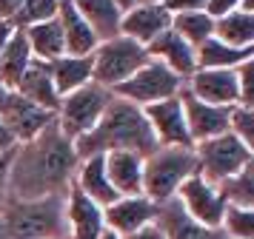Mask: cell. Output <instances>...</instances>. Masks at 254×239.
Wrapping results in <instances>:
<instances>
[{"label":"cell","instance_id":"cell-1","mask_svg":"<svg viewBox=\"0 0 254 239\" xmlns=\"http://www.w3.org/2000/svg\"><path fill=\"white\" fill-rule=\"evenodd\" d=\"M77 162L80 157L74 151V140L63 134L55 120L35 140L14 145L9 162V199L37 202L66 193Z\"/></svg>","mask_w":254,"mask_h":239},{"label":"cell","instance_id":"cell-2","mask_svg":"<svg viewBox=\"0 0 254 239\" xmlns=\"http://www.w3.org/2000/svg\"><path fill=\"white\" fill-rule=\"evenodd\" d=\"M154 148H157V140L143 117V108L120 97H112L103 117L97 120V125L89 134L74 140V151L80 159L94 157V154H109V151H131L140 157H149Z\"/></svg>","mask_w":254,"mask_h":239},{"label":"cell","instance_id":"cell-3","mask_svg":"<svg viewBox=\"0 0 254 239\" xmlns=\"http://www.w3.org/2000/svg\"><path fill=\"white\" fill-rule=\"evenodd\" d=\"M55 237H69L66 234L63 193L37 199V202L9 199V205L0 214V239H55Z\"/></svg>","mask_w":254,"mask_h":239},{"label":"cell","instance_id":"cell-4","mask_svg":"<svg viewBox=\"0 0 254 239\" xmlns=\"http://www.w3.org/2000/svg\"><path fill=\"white\" fill-rule=\"evenodd\" d=\"M197 171L194 148L157 145L143 157V196L151 202H169L177 196V188Z\"/></svg>","mask_w":254,"mask_h":239},{"label":"cell","instance_id":"cell-5","mask_svg":"<svg viewBox=\"0 0 254 239\" xmlns=\"http://www.w3.org/2000/svg\"><path fill=\"white\" fill-rule=\"evenodd\" d=\"M149 60L146 46L128 40L123 34H117L112 40L97 43L92 51V83L103 86V89H117L123 80H128L143 63Z\"/></svg>","mask_w":254,"mask_h":239},{"label":"cell","instance_id":"cell-6","mask_svg":"<svg viewBox=\"0 0 254 239\" xmlns=\"http://www.w3.org/2000/svg\"><path fill=\"white\" fill-rule=\"evenodd\" d=\"M197 157V174H203L208 182H226L229 177L240 174L246 165H254V148H249L243 140L226 131L220 137H211L206 143L194 145Z\"/></svg>","mask_w":254,"mask_h":239},{"label":"cell","instance_id":"cell-7","mask_svg":"<svg viewBox=\"0 0 254 239\" xmlns=\"http://www.w3.org/2000/svg\"><path fill=\"white\" fill-rule=\"evenodd\" d=\"M112 97L115 94L109 89H103V86H97V83H86L83 89L60 97L58 114H55L60 131L69 137V140L86 137L97 125V120L103 117L106 105L112 102Z\"/></svg>","mask_w":254,"mask_h":239},{"label":"cell","instance_id":"cell-8","mask_svg":"<svg viewBox=\"0 0 254 239\" xmlns=\"http://www.w3.org/2000/svg\"><path fill=\"white\" fill-rule=\"evenodd\" d=\"M183 86L186 83L174 74L172 68H166L160 60H151L149 57L131 77L123 80L117 89H112V94L120 97V100L134 102V105H140V108H146V105H151V102L177 97V94L183 91Z\"/></svg>","mask_w":254,"mask_h":239},{"label":"cell","instance_id":"cell-9","mask_svg":"<svg viewBox=\"0 0 254 239\" xmlns=\"http://www.w3.org/2000/svg\"><path fill=\"white\" fill-rule=\"evenodd\" d=\"M174 199L180 202V208L186 211L189 219H194L197 225H203V228H220L223 214H226V205H229L223 191H220V185L208 182L197 171L177 188Z\"/></svg>","mask_w":254,"mask_h":239},{"label":"cell","instance_id":"cell-10","mask_svg":"<svg viewBox=\"0 0 254 239\" xmlns=\"http://www.w3.org/2000/svg\"><path fill=\"white\" fill-rule=\"evenodd\" d=\"M143 117H146V123H149L151 134L157 140V145L194 148L191 145V137H189V128H186V114H183L180 94L146 105V108H143Z\"/></svg>","mask_w":254,"mask_h":239},{"label":"cell","instance_id":"cell-11","mask_svg":"<svg viewBox=\"0 0 254 239\" xmlns=\"http://www.w3.org/2000/svg\"><path fill=\"white\" fill-rule=\"evenodd\" d=\"M186 91L197 100L220 108H234L240 105V91H237V68H197L186 80Z\"/></svg>","mask_w":254,"mask_h":239},{"label":"cell","instance_id":"cell-12","mask_svg":"<svg viewBox=\"0 0 254 239\" xmlns=\"http://www.w3.org/2000/svg\"><path fill=\"white\" fill-rule=\"evenodd\" d=\"M0 120L9 128V134L14 137V143L20 145V143L35 140L46 125L55 123V111H46L35 102H29L26 97H20L17 91H12L6 105L0 108Z\"/></svg>","mask_w":254,"mask_h":239},{"label":"cell","instance_id":"cell-13","mask_svg":"<svg viewBox=\"0 0 254 239\" xmlns=\"http://www.w3.org/2000/svg\"><path fill=\"white\" fill-rule=\"evenodd\" d=\"M63 205H66V234H69V239H97L106 231L103 208L92 202L74 182H69V188L63 193Z\"/></svg>","mask_w":254,"mask_h":239},{"label":"cell","instance_id":"cell-14","mask_svg":"<svg viewBox=\"0 0 254 239\" xmlns=\"http://www.w3.org/2000/svg\"><path fill=\"white\" fill-rule=\"evenodd\" d=\"M157 211L160 205L151 202L149 196H120L117 202H112L109 208H103V222L109 231H115L123 239L128 234H134L140 228L157 222Z\"/></svg>","mask_w":254,"mask_h":239},{"label":"cell","instance_id":"cell-15","mask_svg":"<svg viewBox=\"0 0 254 239\" xmlns=\"http://www.w3.org/2000/svg\"><path fill=\"white\" fill-rule=\"evenodd\" d=\"M180 102H183V114H186V128L191 137V145L206 143L211 137H220L229 131V114L231 108H220V105H208V102L191 97L189 91H180Z\"/></svg>","mask_w":254,"mask_h":239},{"label":"cell","instance_id":"cell-16","mask_svg":"<svg viewBox=\"0 0 254 239\" xmlns=\"http://www.w3.org/2000/svg\"><path fill=\"white\" fill-rule=\"evenodd\" d=\"M172 26V14L160 3H134L131 9L123 11L120 20V34L134 40L140 46H149L154 37H160Z\"/></svg>","mask_w":254,"mask_h":239},{"label":"cell","instance_id":"cell-17","mask_svg":"<svg viewBox=\"0 0 254 239\" xmlns=\"http://www.w3.org/2000/svg\"><path fill=\"white\" fill-rule=\"evenodd\" d=\"M146 51H149L151 60H160L166 68H172L183 83L197 71V48L186 43L180 34H174L172 26H169L160 37H154V40L146 46Z\"/></svg>","mask_w":254,"mask_h":239},{"label":"cell","instance_id":"cell-18","mask_svg":"<svg viewBox=\"0 0 254 239\" xmlns=\"http://www.w3.org/2000/svg\"><path fill=\"white\" fill-rule=\"evenodd\" d=\"M103 168L117 196H140L143 193V157L140 154L109 151V154H103Z\"/></svg>","mask_w":254,"mask_h":239},{"label":"cell","instance_id":"cell-19","mask_svg":"<svg viewBox=\"0 0 254 239\" xmlns=\"http://www.w3.org/2000/svg\"><path fill=\"white\" fill-rule=\"evenodd\" d=\"M14 91H17L20 97H26L29 102H35L40 108L58 114L60 94H58V89H55V83H52V68H49V63H43V60H35V57H32V63H29V68L23 71V77L17 80Z\"/></svg>","mask_w":254,"mask_h":239},{"label":"cell","instance_id":"cell-20","mask_svg":"<svg viewBox=\"0 0 254 239\" xmlns=\"http://www.w3.org/2000/svg\"><path fill=\"white\" fill-rule=\"evenodd\" d=\"M71 182H74L92 202L100 205V208H109L112 202L120 199L115 193V188L109 185V177H106V168H103V154L83 157L80 162H77V168H74Z\"/></svg>","mask_w":254,"mask_h":239},{"label":"cell","instance_id":"cell-21","mask_svg":"<svg viewBox=\"0 0 254 239\" xmlns=\"http://www.w3.org/2000/svg\"><path fill=\"white\" fill-rule=\"evenodd\" d=\"M157 225L163 228L166 239H229L220 228H203V225H197L194 219H189L177 199L160 202Z\"/></svg>","mask_w":254,"mask_h":239},{"label":"cell","instance_id":"cell-22","mask_svg":"<svg viewBox=\"0 0 254 239\" xmlns=\"http://www.w3.org/2000/svg\"><path fill=\"white\" fill-rule=\"evenodd\" d=\"M58 23H60V32H63V48H66V54L89 57L97 48V37L89 29V23L77 14V9L71 6V0H60Z\"/></svg>","mask_w":254,"mask_h":239},{"label":"cell","instance_id":"cell-23","mask_svg":"<svg viewBox=\"0 0 254 239\" xmlns=\"http://www.w3.org/2000/svg\"><path fill=\"white\" fill-rule=\"evenodd\" d=\"M71 6L77 9L83 20L89 23L94 32L97 43L112 40L120 34V20H123V9L117 6V0H71Z\"/></svg>","mask_w":254,"mask_h":239},{"label":"cell","instance_id":"cell-24","mask_svg":"<svg viewBox=\"0 0 254 239\" xmlns=\"http://www.w3.org/2000/svg\"><path fill=\"white\" fill-rule=\"evenodd\" d=\"M49 68H52V83H55L60 97H66L71 91L83 89L86 83H92V54L89 57L63 54L58 60H52Z\"/></svg>","mask_w":254,"mask_h":239},{"label":"cell","instance_id":"cell-25","mask_svg":"<svg viewBox=\"0 0 254 239\" xmlns=\"http://www.w3.org/2000/svg\"><path fill=\"white\" fill-rule=\"evenodd\" d=\"M29 63H32V48L26 43L23 32L14 29L12 37L3 46V51H0V83H3L6 89L14 91L17 80L23 77V71L29 68Z\"/></svg>","mask_w":254,"mask_h":239},{"label":"cell","instance_id":"cell-26","mask_svg":"<svg viewBox=\"0 0 254 239\" xmlns=\"http://www.w3.org/2000/svg\"><path fill=\"white\" fill-rule=\"evenodd\" d=\"M20 32H23L35 60L52 63V60H58V57L66 54V48H63V32H60L58 17L55 20H46V23H37V26H29V29H20Z\"/></svg>","mask_w":254,"mask_h":239},{"label":"cell","instance_id":"cell-27","mask_svg":"<svg viewBox=\"0 0 254 239\" xmlns=\"http://www.w3.org/2000/svg\"><path fill=\"white\" fill-rule=\"evenodd\" d=\"M214 37L234 48H254V14L234 9L223 17H214Z\"/></svg>","mask_w":254,"mask_h":239},{"label":"cell","instance_id":"cell-28","mask_svg":"<svg viewBox=\"0 0 254 239\" xmlns=\"http://www.w3.org/2000/svg\"><path fill=\"white\" fill-rule=\"evenodd\" d=\"M254 48H234V46H226L217 37H211L197 46V68H237L249 63Z\"/></svg>","mask_w":254,"mask_h":239},{"label":"cell","instance_id":"cell-29","mask_svg":"<svg viewBox=\"0 0 254 239\" xmlns=\"http://www.w3.org/2000/svg\"><path fill=\"white\" fill-rule=\"evenodd\" d=\"M172 32L180 34L189 46H200L214 37V17L206 9L200 11H186V14H174L172 17Z\"/></svg>","mask_w":254,"mask_h":239},{"label":"cell","instance_id":"cell-30","mask_svg":"<svg viewBox=\"0 0 254 239\" xmlns=\"http://www.w3.org/2000/svg\"><path fill=\"white\" fill-rule=\"evenodd\" d=\"M220 191H223L229 205L254 208V165H246L240 174H234L226 182H220Z\"/></svg>","mask_w":254,"mask_h":239},{"label":"cell","instance_id":"cell-31","mask_svg":"<svg viewBox=\"0 0 254 239\" xmlns=\"http://www.w3.org/2000/svg\"><path fill=\"white\" fill-rule=\"evenodd\" d=\"M58 9H60V0H23L17 14L9 23H12V29H29V26H37V23L55 20Z\"/></svg>","mask_w":254,"mask_h":239},{"label":"cell","instance_id":"cell-32","mask_svg":"<svg viewBox=\"0 0 254 239\" xmlns=\"http://www.w3.org/2000/svg\"><path fill=\"white\" fill-rule=\"evenodd\" d=\"M220 231H223L229 239H254V208L226 205V214H223Z\"/></svg>","mask_w":254,"mask_h":239},{"label":"cell","instance_id":"cell-33","mask_svg":"<svg viewBox=\"0 0 254 239\" xmlns=\"http://www.w3.org/2000/svg\"><path fill=\"white\" fill-rule=\"evenodd\" d=\"M229 131L254 148V105H234L229 114Z\"/></svg>","mask_w":254,"mask_h":239},{"label":"cell","instance_id":"cell-34","mask_svg":"<svg viewBox=\"0 0 254 239\" xmlns=\"http://www.w3.org/2000/svg\"><path fill=\"white\" fill-rule=\"evenodd\" d=\"M254 63L237 66V91H240V105H254Z\"/></svg>","mask_w":254,"mask_h":239},{"label":"cell","instance_id":"cell-35","mask_svg":"<svg viewBox=\"0 0 254 239\" xmlns=\"http://www.w3.org/2000/svg\"><path fill=\"white\" fill-rule=\"evenodd\" d=\"M160 6L174 17V14H186V11L206 9V0H160Z\"/></svg>","mask_w":254,"mask_h":239},{"label":"cell","instance_id":"cell-36","mask_svg":"<svg viewBox=\"0 0 254 239\" xmlns=\"http://www.w3.org/2000/svg\"><path fill=\"white\" fill-rule=\"evenodd\" d=\"M9 162L12 154H0V214L9 205Z\"/></svg>","mask_w":254,"mask_h":239},{"label":"cell","instance_id":"cell-37","mask_svg":"<svg viewBox=\"0 0 254 239\" xmlns=\"http://www.w3.org/2000/svg\"><path fill=\"white\" fill-rule=\"evenodd\" d=\"M243 0H206V11L211 17H223V14H229V11L240 9Z\"/></svg>","mask_w":254,"mask_h":239},{"label":"cell","instance_id":"cell-38","mask_svg":"<svg viewBox=\"0 0 254 239\" xmlns=\"http://www.w3.org/2000/svg\"><path fill=\"white\" fill-rule=\"evenodd\" d=\"M123 239H166V234H163V228L157 222H151V225L140 228V231H134V234H128Z\"/></svg>","mask_w":254,"mask_h":239},{"label":"cell","instance_id":"cell-39","mask_svg":"<svg viewBox=\"0 0 254 239\" xmlns=\"http://www.w3.org/2000/svg\"><path fill=\"white\" fill-rule=\"evenodd\" d=\"M14 145H17V143H14V137L9 134V128L3 125V120H0V154H12Z\"/></svg>","mask_w":254,"mask_h":239},{"label":"cell","instance_id":"cell-40","mask_svg":"<svg viewBox=\"0 0 254 239\" xmlns=\"http://www.w3.org/2000/svg\"><path fill=\"white\" fill-rule=\"evenodd\" d=\"M23 0H0V20H12Z\"/></svg>","mask_w":254,"mask_h":239},{"label":"cell","instance_id":"cell-41","mask_svg":"<svg viewBox=\"0 0 254 239\" xmlns=\"http://www.w3.org/2000/svg\"><path fill=\"white\" fill-rule=\"evenodd\" d=\"M12 23L9 20H0V51H3V46H6V40H9V37H12Z\"/></svg>","mask_w":254,"mask_h":239},{"label":"cell","instance_id":"cell-42","mask_svg":"<svg viewBox=\"0 0 254 239\" xmlns=\"http://www.w3.org/2000/svg\"><path fill=\"white\" fill-rule=\"evenodd\" d=\"M9 94H12V89H6V86L0 83V108L6 105V100H9Z\"/></svg>","mask_w":254,"mask_h":239},{"label":"cell","instance_id":"cell-43","mask_svg":"<svg viewBox=\"0 0 254 239\" xmlns=\"http://www.w3.org/2000/svg\"><path fill=\"white\" fill-rule=\"evenodd\" d=\"M97 239H120V237H117L115 231H109V228H106V231H103V234H100Z\"/></svg>","mask_w":254,"mask_h":239},{"label":"cell","instance_id":"cell-44","mask_svg":"<svg viewBox=\"0 0 254 239\" xmlns=\"http://www.w3.org/2000/svg\"><path fill=\"white\" fill-rule=\"evenodd\" d=\"M117 6L126 11V9H131V6H134V0H117Z\"/></svg>","mask_w":254,"mask_h":239},{"label":"cell","instance_id":"cell-45","mask_svg":"<svg viewBox=\"0 0 254 239\" xmlns=\"http://www.w3.org/2000/svg\"><path fill=\"white\" fill-rule=\"evenodd\" d=\"M134 3H160V0H134Z\"/></svg>","mask_w":254,"mask_h":239},{"label":"cell","instance_id":"cell-46","mask_svg":"<svg viewBox=\"0 0 254 239\" xmlns=\"http://www.w3.org/2000/svg\"><path fill=\"white\" fill-rule=\"evenodd\" d=\"M55 239H69V237H55Z\"/></svg>","mask_w":254,"mask_h":239}]
</instances>
